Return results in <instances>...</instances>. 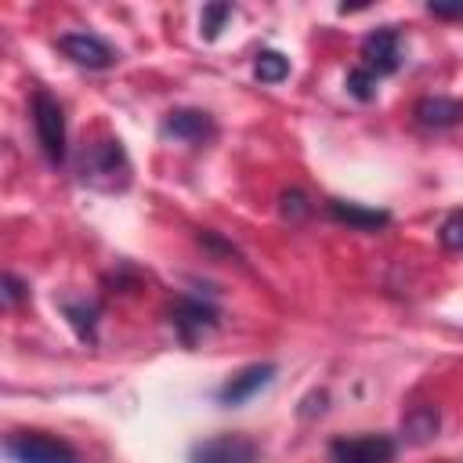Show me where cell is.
Returning a JSON list of instances; mask_svg holds the SVG:
<instances>
[{
  "label": "cell",
  "mask_w": 463,
  "mask_h": 463,
  "mask_svg": "<svg viewBox=\"0 0 463 463\" xmlns=\"http://www.w3.org/2000/svg\"><path fill=\"white\" fill-rule=\"evenodd\" d=\"M61 311H65V318L72 322L76 336L90 344V340H94V322H98V307H94V304H87V300H61Z\"/></svg>",
  "instance_id": "cell-14"
},
{
  "label": "cell",
  "mask_w": 463,
  "mask_h": 463,
  "mask_svg": "<svg viewBox=\"0 0 463 463\" xmlns=\"http://www.w3.org/2000/svg\"><path fill=\"white\" fill-rule=\"evenodd\" d=\"M163 137H174V141H184V145H203L213 137V119L199 109H177L163 119Z\"/></svg>",
  "instance_id": "cell-9"
},
{
  "label": "cell",
  "mask_w": 463,
  "mask_h": 463,
  "mask_svg": "<svg viewBox=\"0 0 463 463\" xmlns=\"http://www.w3.org/2000/svg\"><path fill=\"white\" fill-rule=\"evenodd\" d=\"M304 210H307V203H304L300 192H286V195H282V213H286V217H300Z\"/></svg>",
  "instance_id": "cell-20"
},
{
  "label": "cell",
  "mask_w": 463,
  "mask_h": 463,
  "mask_svg": "<svg viewBox=\"0 0 463 463\" xmlns=\"http://www.w3.org/2000/svg\"><path fill=\"white\" fill-rule=\"evenodd\" d=\"M376 76L369 72V69H362V65H354L351 72H347V90L358 98V101H373L376 98Z\"/></svg>",
  "instance_id": "cell-17"
},
{
  "label": "cell",
  "mask_w": 463,
  "mask_h": 463,
  "mask_svg": "<svg viewBox=\"0 0 463 463\" xmlns=\"http://www.w3.org/2000/svg\"><path fill=\"white\" fill-rule=\"evenodd\" d=\"M25 293H29V286H25L22 279H14V275H4V304H7V307H14V304H18Z\"/></svg>",
  "instance_id": "cell-19"
},
{
  "label": "cell",
  "mask_w": 463,
  "mask_h": 463,
  "mask_svg": "<svg viewBox=\"0 0 463 463\" xmlns=\"http://www.w3.org/2000/svg\"><path fill=\"white\" fill-rule=\"evenodd\" d=\"M80 181L98 188V192H123L130 184V159L119 145V137H101L90 141L80 152V166H76Z\"/></svg>",
  "instance_id": "cell-1"
},
{
  "label": "cell",
  "mask_w": 463,
  "mask_h": 463,
  "mask_svg": "<svg viewBox=\"0 0 463 463\" xmlns=\"http://www.w3.org/2000/svg\"><path fill=\"white\" fill-rule=\"evenodd\" d=\"M362 69H369L376 80L380 76H391L398 72L402 65V36L387 25V29H373L365 40H362Z\"/></svg>",
  "instance_id": "cell-4"
},
{
  "label": "cell",
  "mask_w": 463,
  "mask_h": 463,
  "mask_svg": "<svg viewBox=\"0 0 463 463\" xmlns=\"http://www.w3.org/2000/svg\"><path fill=\"white\" fill-rule=\"evenodd\" d=\"M188 463H257V445L239 434H217L195 441Z\"/></svg>",
  "instance_id": "cell-5"
},
{
  "label": "cell",
  "mask_w": 463,
  "mask_h": 463,
  "mask_svg": "<svg viewBox=\"0 0 463 463\" xmlns=\"http://www.w3.org/2000/svg\"><path fill=\"white\" fill-rule=\"evenodd\" d=\"M253 76L260 83H282L289 76V58L282 51H260L253 61Z\"/></svg>",
  "instance_id": "cell-15"
},
{
  "label": "cell",
  "mask_w": 463,
  "mask_h": 463,
  "mask_svg": "<svg viewBox=\"0 0 463 463\" xmlns=\"http://www.w3.org/2000/svg\"><path fill=\"white\" fill-rule=\"evenodd\" d=\"M438 427H441V416H438L434 405H416V409H409L405 420H402V434H405V441H412V445L430 441V438L438 434Z\"/></svg>",
  "instance_id": "cell-13"
},
{
  "label": "cell",
  "mask_w": 463,
  "mask_h": 463,
  "mask_svg": "<svg viewBox=\"0 0 463 463\" xmlns=\"http://www.w3.org/2000/svg\"><path fill=\"white\" fill-rule=\"evenodd\" d=\"M438 239H441L445 250H463V210H456V213H449V217L441 221Z\"/></svg>",
  "instance_id": "cell-18"
},
{
  "label": "cell",
  "mask_w": 463,
  "mask_h": 463,
  "mask_svg": "<svg viewBox=\"0 0 463 463\" xmlns=\"http://www.w3.org/2000/svg\"><path fill=\"white\" fill-rule=\"evenodd\" d=\"M329 213H333L336 221L358 228V232H376V228H383V224L391 221L383 210H365V206H358V203H344V199H333V203H329Z\"/></svg>",
  "instance_id": "cell-12"
},
{
  "label": "cell",
  "mask_w": 463,
  "mask_h": 463,
  "mask_svg": "<svg viewBox=\"0 0 463 463\" xmlns=\"http://www.w3.org/2000/svg\"><path fill=\"white\" fill-rule=\"evenodd\" d=\"M4 452L14 463H80L76 449L61 438H51L43 430H18L4 441Z\"/></svg>",
  "instance_id": "cell-2"
},
{
  "label": "cell",
  "mask_w": 463,
  "mask_h": 463,
  "mask_svg": "<svg viewBox=\"0 0 463 463\" xmlns=\"http://www.w3.org/2000/svg\"><path fill=\"white\" fill-rule=\"evenodd\" d=\"M33 127H36V141H40L47 163L58 166L65 159V109L47 90L33 94Z\"/></svg>",
  "instance_id": "cell-3"
},
{
  "label": "cell",
  "mask_w": 463,
  "mask_h": 463,
  "mask_svg": "<svg viewBox=\"0 0 463 463\" xmlns=\"http://www.w3.org/2000/svg\"><path fill=\"white\" fill-rule=\"evenodd\" d=\"M416 119L423 123V127H452V123H459L463 119V101H456V98H423L420 105H416Z\"/></svg>",
  "instance_id": "cell-11"
},
{
  "label": "cell",
  "mask_w": 463,
  "mask_h": 463,
  "mask_svg": "<svg viewBox=\"0 0 463 463\" xmlns=\"http://www.w3.org/2000/svg\"><path fill=\"white\" fill-rule=\"evenodd\" d=\"M427 11L438 18H463V4H427Z\"/></svg>",
  "instance_id": "cell-21"
},
{
  "label": "cell",
  "mask_w": 463,
  "mask_h": 463,
  "mask_svg": "<svg viewBox=\"0 0 463 463\" xmlns=\"http://www.w3.org/2000/svg\"><path fill=\"white\" fill-rule=\"evenodd\" d=\"M271 376H275V365H271V362L246 365L242 373H235V376L217 391V398H221L224 405H242V402H250L260 387H268V383H271Z\"/></svg>",
  "instance_id": "cell-10"
},
{
  "label": "cell",
  "mask_w": 463,
  "mask_h": 463,
  "mask_svg": "<svg viewBox=\"0 0 463 463\" xmlns=\"http://www.w3.org/2000/svg\"><path fill=\"white\" fill-rule=\"evenodd\" d=\"M170 322L177 329V336L184 344H195L206 329L217 326V311L206 304V300H195V297H181L174 307H170Z\"/></svg>",
  "instance_id": "cell-8"
},
{
  "label": "cell",
  "mask_w": 463,
  "mask_h": 463,
  "mask_svg": "<svg viewBox=\"0 0 463 463\" xmlns=\"http://www.w3.org/2000/svg\"><path fill=\"white\" fill-rule=\"evenodd\" d=\"M333 463H391L394 441L383 434H362V438H336L329 445Z\"/></svg>",
  "instance_id": "cell-6"
},
{
  "label": "cell",
  "mask_w": 463,
  "mask_h": 463,
  "mask_svg": "<svg viewBox=\"0 0 463 463\" xmlns=\"http://www.w3.org/2000/svg\"><path fill=\"white\" fill-rule=\"evenodd\" d=\"M232 14H235L232 4H206V7H203V18H199V33H203V40H217L221 29H224V22H228Z\"/></svg>",
  "instance_id": "cell-16"
},
{
  "label": "cell",
  "mask_w": 463,
  "mask_h": 463,
  "mask_svg": "<svg viewBox=\"0 0 463 463\" xmlns=\"http://www.w3.org/2000/svg\"><path fill=\"white\" fill-rule=\"evenodd\" d=\"M58 51L69 58V61H76V65H83V69H109L119 54L101 40V36H94V33H65V36H58Z\"/></svg>",
  "instance_id": "cell-7"
}]
</instances>
